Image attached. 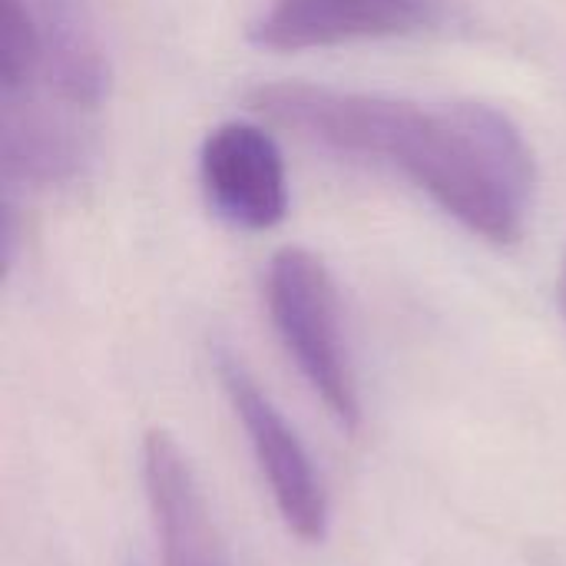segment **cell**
I'll list each match as a JSON object with an SVG mask.
<instances>
[{"mask_svg": "<svg viewBox=\"0 0 566 566\" xmlns=\"http://www.w3.org/2000/svg\"><path fill=\"white\" fill-rule=\"evenodd\" d=\"M249 106L325 153L401 172L484 242L524 235L537 189L534 149L497 106H424L298 80L255 86Z\"/></svg>", "mask_w": 566, "mask_h": 566, "instance_id": "obj_1", "label": "cell"}, {"mask_svg": "<svg viewBox=\"0 0 566 566\" xmlns=\"http://www.w3.org/2000/svg\"><path fill=\"white\" fill-rule=\"evenodd\" d=\"M265 298L272 325L308 388L345 431H358L361 398L342 332L338 292L325 262L308 249L289 245L275 252L269 262Z\"/></svg>", "mask_w": 566, "mask_h": 566, "instance_id": "obj_2", "label": "cell"}, {"mask_svg": "<svg viewBox=\"0 0 566 566\" xmlns=\"http://www.w3.org/2000/svg\"><path fill=\"white\" fill-rule=\"evenodd\" d=\"M216 371L235 418L245 428L285 527L305 544H322L328 534V497L305 444L232 352H216Z\"/></svg>", "mask_w": 566, "mask_h": 566, "instance_id": "obj_3", "label": "cell"}, {"mask_svg": "<svg viewBox=\"0 0 566 566\" xmlns=\"http://www.w3.org/2000/svg\"><path fill=\"white\" fill-rule=\"evenodd\" d=\"M209 206L235 229L265 232L289 212V176L279 143L255 123L216 126L199 153Z\"/></svg>", "mask_w": 566, "mask_h": 566, "instance_id": "obj_4", "label": "cell"}, {"mask_svg": "<svg viewBox=\"0 0 566 566\" xmlns=\"http://www.w3.org/2000/svg\"><path fill=\"white\" fill-rule=\"evenodd\" d=\"M40 33V76L30 96L0 106L93 113L109 90V63L90 0H23Z\"/></svg>", "mask_w": 566, "mask_h": 566, "instance_id": "obj_5", "label": "cell"}, {"mask_svg": "<svg viewBox=\"0 0 566 566\" xmlns=\"http://www.w3.org/2000/svg\"><path fill=\"white\" fill-rule=\"evenodd\" d=\"M434 20V0H272L249 27V36L262 50L289 53L405 36Z\"/></svg>", "mask_w": 566, "mask_h": 566, "instance_id": "obj_6", "label": "cell"}, {"mask_svg": "<svg viewBox=\"0 0 566 566\" xmlns=\"http://www.w3.org/2000/svg\"><path fill=\"white\" fill-rule=\"evenodd\" d=\"M143 484L163 551V566H229L199 478L172 434H146Z\"/></svg>", "mask_w": 566, "mask_h": 566, "instance_id": "obj_7", "label": "cell"}, {"mask_svg": "<svg viewBox=\"0 0 566 566\" xmlns=\"http://www.w3.org/2000/svg\"><path fill=\"white\" fill-rule=\"evenodd\" d=\"M560 305H564V315H566V259H564V269H560Z\"/></svg>", "mask_w": 566, "mask_h": 566, "instance_id": "obj_8", "label": "cell"}, {"mask_svg": "<svg viewBox=\"0 0 566 566\" xmlns=\"http://www.w3.org/2000/svg\"><path fill=\"white\" fill-rule=\"evenodd\" d=\"M129 566H136V564H129Z\"/></svg>", "mask_w": 566, "mask_h": 566, "instance_id": "obj_9", "label": "cell"}]
</instances>
